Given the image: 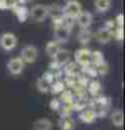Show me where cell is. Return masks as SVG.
I'll list each match as a JSON object with an SVG mask.
<instances>
[{
  "instance_id": "6da1fadb",
  "label": "cell",
  "mask_w": 125,
  "mask_h": 130,
  "mask_svg": "<svg viewBox=\"0 0 125 130\" xmlns=\"http://www.w3.org/2000/svg\"><path fill=\"white\" fill-rule=\"evenodd\" d=\"M18 46V36L13 32H4L0 36V47L4 51H12Z\"/></svg>"
},
{
  "instance_id": "7a4b0ae2",
  "label": "cell",
  "mask_w": 125,
  "mask_h": 130,
  "mask_svg": "<svg viewBox=\"0 0 125 130\" xmlns=\"http://www.w3.org/2000/svg\"><path fill=\"white\" fill-rule=\"evenodd\" d=\"M24 67H26V63L22 60L20 56H13L8 60L7 63V70L11 75H20L23 71H24Z\"/></svg>"
},
{
  "instance_id": "3957f363",
  "label": "cell",
  "mask_w": 125,
  "mask_h": 130,
  "mask_svg": "<svg viewBox=\"0 0 125 130\" xmlns=\"http://www.w3.org/2000/svg\"><path fill=\"white\" fill-rule=\"evenodd\" d=\"M90 59H92V50H89L88 47H81L74 54V62L79 67L90 64Z\"/></svg>"
},
{
  "instance_id": "277c9868",
  "label": "cell",
  "mask_w": 125,
  "mask_h": 130,
  "mask_svg": "<svg viewBox=\"0 0 125 130\" xmlns=\"http://www.w3.org/2000/svg\"><path fill=\"white\" fill-rule=\"evenodd\" d=\"M31 18L35 20L36 23H42L49 18V12H47V6L46 4H35L31 11H30Z\"/></svg>"
},
{
  "instance_id": "5b68a950",
  "label": "cell",
  "mask_w": 125,
  "mask_h": 130,
  "mask_svg": "<svg viewBox=\"0 0 125 130\" xmlns=\"http://www.w3.org/2000/svg\"><path fill=\"white\" fill-rule=\"evenodd\" d=\"M81 12H82V6H81V3L78 0H69L63 6V15L75 19Z\"/></svg>"
},
{
  "instance_id": "8992f818",
  "label": "cell",
  "mask_w": 125,
  "mask_h": 130,
  "mask_svg": "<svg viewBox=\"0 0 125 130\" xmlns=\"http://www.w3.org/2000/svg\"><path fill=\"white\" fill-rule=\"evenodd\" d=\"M20 58L24 63H34L38 59V48L32 44L24 46L20 51Z\"/></svg>"
},
{
  "instance_id": "52a82bcc",
  "label": "cell",
  "mask_w": 125,
  "mask_h": 130,
  "mask_svg": "<svg viewBox=\"0 0 125 130\" xmlns=\"http://www.w3.org/2000/svg\"><path fill=\"white\" fill-rule=\"evenodd\" d=\"M93 23V15L89 11H82L75 18V24H78L81 28H89Z\"/></svg>"
},
{
  "instance_id": "ba28073f",
  "label": "cell",
  "mask_w": 125,
  "mask_h": 130,
  "mask_svg": "<svg viewBox=\"0 0 125 130\" xmlns=\"http://www.w3.org/2000/svg\"><path fill=\"white\" fill-rule=\"evenodd\" d=\"M70 35H71V31L67 30V28L63 27V26L59 27V28H57V30H54V40L58 42L59 44L69 42Z\"/></svg>"
},
{
  "instance_id": "9c48e42d",
  "label": "cell",
  "mask_w": 125,
  "mask_h": 130,
  "mask_svg": "<svg viewBox=\"0 0 125 130\" xmlns=\"http://www.w3.org/2000/svg\"><path fill=\"white\" fill-rule=\"evenodd\" d=\"M95 40L101 44H108V43L113 39V31H109L106 28H100V30L94 34Z\"/></svg>"
},
{
  "instance_id": "30bf717a",
  "label": "cell",
  "mask_w": 125,
  "mask_h": 130,
  "mask_svg": "<svg viewBox=\"0 0 125 130\" xmlns=\"http://www.w3.org/2000/svg\"><path fill=\"white\" fill-rule=\"evenodd\" d=\"M62 71H63L65 76H73L75 78L77 75L81 74V67L75 63V62H67V63L62 67Z\"/></svg>"
},
{
  "instance_id": "8fae6325",
  "label": "cell",
  "mask_w": 125,
  "mask_h": 130,
  "mask_svg": "<svg viewBox=\"0 0 125 130\" xmlns=\"http://www.w3.org/2000/svg\"><path fill=\"white\" fill-rule=\"evenodd\" d=\"M86 91L92 95V97H98L101 95V91H102V85H101V82L97 80V79H90L88 86H86Z\"/></svg>"
},
{
  "instance_id": "7c38bea8",
  "label": "cell",
  "mask_w": 125,
  "mask_h": 130,
  "mask_svg": "<svg viewBox=\"0 0 125 130\" xmlns=\"http://www.w3.org/2000/svg\"><path fill=\"white\" fill-rule=\"evenodd\" d=\"M52 60L58 63L61 67H63L67 62H70V52L65 48H59V51L52 56Z\"/></svg>"
},
{
  "instance_id": "4fadbf2b",
  "label": "cell",
  "mask_w": 125,
  "mask_h": 130,
  "mask_svg": "<svg viewBox=\"0 0 125 130\" xmlns=\"http://www.w3.org/2000/svg\"><path fill=\"white\" fill-rule=\"evenodd\" d=\"M47 12H49V16L51 20H55V19H61L63 16V7L58 3H54L51 6H47Z\"/></svg>"
},
{
  "instance_id": "5bb4252c",
  "label": "cell",
  "mask_w": 125,
  "mask_h": 130,
  "mask_svg": "<svg viewBox=\"0 0 125 130\" xmlns=\"http://www.w3.org/2000/svg\"><path fill=\"white\" fill-rule=\"evenodd\" d=\"M12 11L13 13L16 15V18L19 19V22L20 23H24L27 19H28V9L26 6H20V4H16V6H13L12 7Z\"/></svg>"
},
{
  "instance_id": "9a60e30c",
  "label": "cell",
  "mask_w": 125,
  "mask_h": 130,
  "mask_svg": "<svg viewBox=\"0 0 125 130\" xmlns=\"http://www.w3.org/2000/svg\"><path fill=\"white\" fill-rule=\"evenodd\" d=\"M93 38V34L92 31L89 30V28H81L79 32H78V42L79 44L82 47H86L90 43V40H92Z\"/></svg>"
},
{
  "instance_id": "2e32d148",
  "label": "cell",
  "mask_w": 125,
  "mask_h": 130,
  "mask_svg": "<svg viewBox=\"0 0 125 130\" xmlns=\"http://www.w3.org/2000/svg\"><path fill=\"white\" fill-rule=\"evenodd\" d=\"M110 122L113 123V126L116 127H122L124 125V113L121 109H117V110H113L110 113Z\"/></svg>"
},
{
  "instance_id": "e0dca14e",
  "label": "cell",
  "mask_w": 125,
  "mask_h": 130,
  "mask_svg": "<svg viewBox=\"0 0 125 130\" xmlns=\"http://www.w3.org/2000/svg\"><path fill=\"white\" fill-rule=\"evenodd\" d=\"M79 119L84 123H93L95 119H97V117H95V114H94V111H93L92 109L86 107L85 110L79 111Z\"/></svg>"
},
{
  "instance_id": "ac0fdd59",
  "label": "cell",
  "mask_w": 125,
  "mask_h": 130,
  "mask_svg": "<svg viewBox=\"0 0 125 130\" xmlns=\"http://www.w3.org/2000/svg\"><path fill=\"white\" fill-rule=\"evenodd\" d=\"M34 130H52V122L49 118H38L34 122Z\"/></svg>"
},
{
  "instance_id": "d6986e66",
  "label": "cell",
  "mask_w": 125,
  "mask_h": 130,
  "mask_svg": "<svg viewBox=\"0 0 125 130\" xmlns=\"http://www.w3.org/2000/svg\"><path fill=\"white\" fill-rule=\"evenodd\" d=\"M58 126L61 130H75V121L71 117H61Z\"/></svg>"
},
{
  "instance_id": "ffe728a7",
  "label": "cell",
  "mask_w": 125,
  "mask_h": 130,
  "mask_svg": "<svg viewBox=\"0 0 125 130\" xmlns=\"http://www.w3.org/2000/svg\"><path fill=\"white\" fill-rule=\"evenodd\" d=\"M94 7L97 9V12L105 13L112 7V0H94Z\"/></svg>"
},
{
  "instance_id": "44dd1931",
  "label": "cell",
  "mask_w": 125,
  "mask_h": 130,
  "mask_svg": "<svg viewBox=\"0 0 125 130\" xmlns=\"http://www.w3.org/2000/svg\"><path fill=\"white\" fill-rule=\"evenodd\" d=\"M81 73H82L84 75H86L88 78H90V79H95V76L98 75L97 69H95V66H93L92 63L81 67Z\"/></svg>"
},
{
  "instance_id": "7402d4cb",
  "label": "cell",
  "mask_w": 125,
  "mask_h": 130,
  "mask_svg": "<svg viewBox=\"0 0 125 130\" xmlns=\"http://www.w3.org/2000/svg\"><path fill=\"white\" fill-rule=\"evenodd\" d=\"M59 48H61V44L58 42H55V40H50L49 43L46 44V54L49 55L51 59H52V56H54L57 52L59 51Z\"/></svg>"
},
{
  "instance_id": "603a6c76",
  "label": "cell",
  "mask_w": 125,
  "mask_h": 130,
  "mask_svg": "<svg viewBox=\"0 0 125 130\" xmlns=\"http://www.w3.org/2000/svg\"><path fill=\"white\" fill-rule=\"evenodd\" d=\"M105 62V56L102 54V51L100 50H94L92 51V59H90V63H92L93 66H100L101 63H104Z\"/></svg>"
},
{
  "instance_id": "cb8c5ba5",
  "label": "cell",
  "mask_w": 125,
  "mask_h": 130,
  "mask_svg": "<svg viewBox=\"0 0 125 130\" xmlns=\"http://www.w3.org/2000/svg\"><path fill=\"white\" fill-rule=\"evenodd\" d=\"M63 90H66V86H65V83H63V80H62V79H55L51 83V86H50V91L52 94H55V95L61 94Z\"/></svg>"
},
{
  "instance_id": "d4e9b609",
  "label": "cell",
  "mask_w": 125,
  "mask_h": 130,
  "mask_svg": "<svg viewBox=\"0 0 125 130\" xmlns=\"http://www.w3.org/2000/svg\"><path fill=\"white\" fill-rule=\"evenodd\" d=\"M74 94H73V91L71 90H63L61 93V103L62 105H71L74 102Z\"/></svg>"
},
{
  "instance_id": "484cf974",
  "label": "cell",
  "mask_w": 125,
  "mask_h": 130,
  "mask_svg": "<svg viewBox=\"0 0 125 130\" xmlns=\"http://www.w3.org/2000/svg\"><path fill=\"white\" fill-rule=\"evenodd\" d=\"M50 86H51V83H50V82H47L43 76H40V78L36 80V90L40 91V93H43V94L49 93V91H50Z\"/></svg>"
},
{
  "instance_id": "4316f807",
  "label": "cell",
  "mask_w": 125,
  "mask_h": 130,
  "mask_svg": "<svg viewBox=\"0 0 125 130\" xmlns=\"http://www.w3.org/2000/svg\"><path fill=\"white\" fill-rule=\"evenodd\" d=\"M71 107H73V111H82L88 107V102H86V99H74Z\"/></svg>"
},
{
  "instance_id": "83f0119b",
  "label": "cell",
  "mask_w": 125,
  "mask_h": 130,
  "mask_svg": "<svg viewBox=\"0 0 125 130\" xmlns=\"http://www.w3.org/2000/svg\"><path fill=\"white\" fill-rule=\"evenodd\" d=\"M61 20H62V26L63 27H66L67 30H73L74 28V26H75V19H73V18H70V16H66V15H63L61 18Z\"/></svg>"
},
{
  "instance_id": "f1b7e54d",
  "label": "cell",
  "mask_w": 125,
  "mask_h": 130,
  "mask_svg": "<svg viewBox=\"0 0 125 130\" xmlns=\"http://www.w3.org/2000/svg\"><path fill=\"white\" fill-rule=\"evenodd\" d=\"M71 113H73L71 105H61V109H59L61 117H71Z\"/></svg>"
},
{
  "instance_id": "f546056e",
  "label": "cell",
  "mask_w": 125,
  "mask_h": 130,
  "mask_svg": "<svg viewBox=\"0 0 125 130\" xmlns=\"http://www.w3.org/2000/svg\"><path fill=\"white\" fill-rule=\"evenodd\" d=\"M95 69H97L98 75H106V74L109 73V64L106 63V60H105L104 63H101L100 66H97Z\"/></svg>"
},
{
  "instance_id": "4dcf8cb0",
  "label": "cell",
  "mask_w": 125,
  "mask_h": 130,
  "mask_svg": "<svg viewBox=\"0 0 125 130\" xmlns=\"http://www.w3.org/2000/svg\"><path fill=\"white\" fill-rule=\"evenodd\" d=\"M113 38H116L118 42L124 39V27H117L113 30Z\"/></svg>"
},
{
  "instance_id": "1f68e13d",
  "label": "cell",
  "mask_w": 125,
  "mask_h": 130,
  "mask_svg": "<svg viewBox=\"0 0 125 130\" xmlns=\"http://www.w3.org/2000/svg\"><path fill=\"white\" fill-rule=\"evenodd\" d=\"M61 101L58 98H52L50 101V109L52 110V111H59V109H61Z\"/></svg>"
},
{
  "instance_id": "d6a6232c",
  "label": "cell",
  "mask_w": 125,
  "mask_h": 130,
  "mask_svg": "<svg viewBox=\"0 0 125 130\" xmlns=\"http://www.w3.org/2000/svg\"><path fill=\"white\" fill-rule=\"evenodd\" d=\"M113 22H114V24H117V27H124V15L122 13H118Z\"/></svg>"
},
{
  "instance_id": "836d02e7",
  "label": "cell",
  "mask_w": 125,
  "mask_h": 130,
  "mask_svg": "<svg viewBox=\"0 0 125 130\" xmlns=\"http://www.w3.org/2000/svg\"><path fill=\"white\" fill-rule=\"evenodd\" d=\"M42 76H43V78H45L47 82H50V83H52V82L55 80V76H54V74H52L51 71H46V73L43 74Z\"/></svg>"
},
{
  "instance_id": "e575fe53",
  "label": "cell",
  "mask_w": 125,
  "mask_h": 130,
  "mask_svg": "<svg viewBox=\"0 0 125 130\" xmlns=\"http://www.w3.org/2000/svg\"><path fill=\"white\" fill-rule=\"evenodd\" d=\"M114 22L113 20H106L105 22V24H104V28H106V30H109V31H113L114 30Z\"/></svg>"
},
{
  "instance_id": "d590c367",
  "label": "cell",
  "mask_w": 125,
  "mask_h": 130,
  "mask_svg": "<svg viewBox=\"0 0 125 130\" xmlns=\"http://www.w3.org/2000/svg\"><path fill=\"white\" fill-rule=\"evenodd\" d=\"M0 9H2V11H6V9H7L6 0H0Z\"/></svg>"
},
{
  "instance_id": "8d00e7d4",
  "label": "cell",
  "mask_w": 125,
  "mask_h": 130,
  "mask_svg": "<svg viewBox=\"0 0 125 130\" xmlns=\"http://www.w3.org/2000/svg\"><path fill=\"white\" fill-rule=\"evenodd\" d=\"M27 0H16V4H20V6H26Z\"/></svg>"
},
{
  "instance_id": "74e56055",
  "label": "cell",
  "mask_w": 125,
  "mask_h": 130,
  "mask_svg": "<svg viewBox=\"0 0 125 130\" xmlns=\"http://www.w3.org/2000/svg\"><path fill=\"white\" fill-rule=\"evenodd\" d=\"M27 2H30V0H27Z\"/></svg>"
}]
</instances>
